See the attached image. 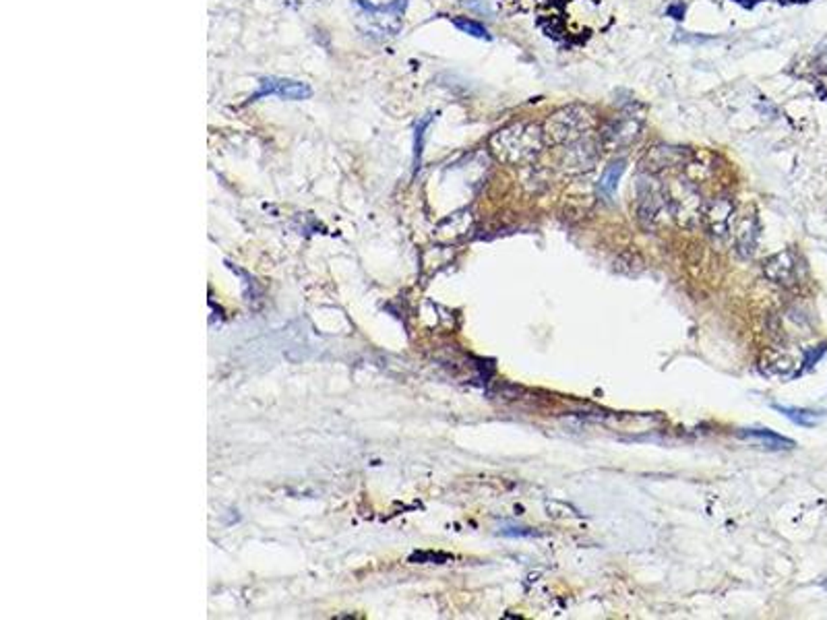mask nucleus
Masks as SVG:
<instances>
[{"label":"nucleus","mask_w":827,"mask_h":620,"mask_svg":"<svg viewBox=\"0 0 827 620\" xmlns=\"http://www.w3.org/2000/svg\"><path fill=\"white\" fill-rule=\"evenodd\" d=\"M544 129L534 122H515L491 139L496 157L511 165H530L544 149Z\"/></svg>","instance_id":"nucleus-1"},{"label":"nucleus","mask_w":827,"mask_h":620,"mask_svg":"<svg viewBox=\"0 0 827 620\" xmlns=\"http://www.w3.org/2000/svg\"><path fill=\"white\" fill-rule=\"evenodd\" d=\"M593 127V116L585 106H567L559 112H555L546 124H544V135L550 137L555 143H571L587 135V131Z\"/></svg>","instance_id":"nucleus-2"},{"label":"nucleus","mask_w":827,"mask_h":620,"mask_svg":"<svg viewBox=\"0 0 827 620\" xmlns=\"http://www.w3.org/2000/svg\"><path fill=\"white\" fill-rule=\"evenodd\" d=\"M637 213H639V222L646 228L658 226L662 218H664V213H670L668 190L662 188L658 182L650 180V176L639 178V184H637Z\"/></svg>","instance_id":"nucleus-3"},{"label":"nucleus","mask_w":827,"mask_h":620,"mask_svg":"<svg viewBox=\"0 0 827 620\" xmlns=\"http://www.w3.org/2000/svg\"><path fill=\"white\" fill-rule=\"evenodd\" d=\"M670 199V213L678 220L680 226L693 228L703 218V201L701 195L693 188L691 182H678L674 188L668 190Z\"/></svg>","instance_id":"nucleus-4"},{"label":"nucleus","mask_w":827,"mask_h":620,"mask_svg":"<svg viewBox=\"0 0 827 620\" xmlns=\"http://www.w3.org/2000/svg\"><path fill=\"white\" fill-rule=\"evenodd\" d=\"M641 133V122L635 116H623L619 120H612L610 124L604 127L602 131V145L608 152L614 149H625L637 141Z\"/></svg>","instance_id":"nucleus-5"},{"label":"nucleus","mask_w":827,"mask_h":620,"mask_svg":"<svg viewBox=\"0 0 827 620\" xmlns=\"http://www.w3.org/2000/svg\"><path fill=\"white\" fill-rule=\"evenodd\" d=\"M732 213H735V203L728 197H718L705 207L703 218H705V224L714 238H718V240L728 238L730 226H732Z\"/></svg>","instance_id":"nucleus-6"},{"label":"nucleus","mask_w":827,"mask_h":620,"mask_svg":"<svg viewBox=\"0 0 827 620\" xmlns=\"http://www.w3.org/2000/svg\"><path fill=\"white\" fill-rule=\"evenodd\" d=\"M261 93H265V95L273 93V95H277L281 99H288V101H302V99H309L313 95V89H311V85H306L302 81L269 77L261 81ZM261 93H256L254 97H259Z\"/></svg>","instance_id":"nucleus-7"},{"label":"nucleus","mask_w":827,"mask_h":620,"mask_svg":"<svg viewBox=\"0 0 827 620\" xmlns=\"http://www.w3.org/2000/svg\"><path fill=\"white\" fill-rule=\"evenodd\" d=\"M596 157H598V152H596L593 143L581 137L578 141L567 143V149L561 157V165H563V170L575 174V172L589 170L596 163Z\"/></svg>","instance_id":"nucleus-8"},{"label":"nucleus","mask_w":827,"mask_h":620,"mask_svg":"<svg viewBox=\"0 0 827 620\" xmlns=\"http://www.w3.org/2000/svg\"><path fill=\"white\" fill-rule=\"evenodd\" d=\"M763 275L778 286H792L796 282V261L790 250L778 252L763 263Z\"/></svg>","instance_id":"nucleus-9"},{"label":"nucleus","mask_w":827,"mask_h":620,"mask_svg":"<svg viewBox=\"0 0 827 620\" xmlns=\"http://www.w3.org/2000/svg\"><path fill=\"white\" fill-rule=\"evenodd\" d=\"M689 157V152L685 147H672V145H658L650 154L646 155L644 165L646 170L658 174L664 170H672L676 165H682Z\"/></svg>","instance_id":"nucleus-10"},{"label":"nucleus","mask_w":827,"mask_h":620,"mask_svg":"<svg viewBox=\"0 0 827 620\" xmlns=\"http://www.w3.org/2000/svg\"><path fill=\"white\" fill-rule=\"evenodd\" d=\"M741 439L748 441V443H755L757 447L767 449V451H786V449L794 447L792 441H788V439H784V437H780V434H776L771 430H761V428L743 430Z\"/></svg>","instance_id":"nucleus-11"},{"label":"nucleus","mask_w":827,"mask_h":620,"mask_svg":"<svg viewBox=\"0 0 827 620\" xmlns=\"http://www.w3.org/2000/svg\"><path fill=\"white\" fill-rule=\"evenodd\" d=\"M735 238H737V250L748 256L755 250V242H757V224L753 215H744L739 220L737 228H735Z\"/></svg>","instance_id":"nucleus-12"},{"label":"nucleus","mask_w":827,"mask_h":620,"mask_svg":"<svg viewBox=\"0 0 827 620\" xmlns=\"http://www.w3.org/2000/svg\"><path fill=\"white\" fill-rule=\"evenodd\" d=\"M625 168H627V165H625V159H616V161L608 163L606 170L602 172L600 182H598V190H600L606 199H610V197L616 193L619 182H621V178H623V174H625Z\"/></svg>","instance_id":"nucleus-13"},{"label":"nucleus","mask_w":827,"mask_h":620,"mask_svg":"<svg viewBox=\"0 0 827 620\" xmlns=\"http://www.w3.org/2000/svg\"><path fill=\"white\" fill-rule=\"evenodd\" d=\"M780 414H784L788 420H792L799 426H807L813 428L821 422V414L819 411H811V409H801V407H786V405H773Z\"/></svg>","instance_id":"nucleus-14"},{"label":"nucleus","mask_w":827,"mask_h":620,"mask_svg":"<svg viewBox=\"0 0 827 620\" xmlns=\"http://www.w3.org/2000/svg\"><path fill=\"white\" fill-rule=\"evenodd\" d=\"M453 25H455L457 29H461L464 33H468V35L491 40V35H489L486 27H484V25H480L478 21H472V19H466V17H457V19H453Z\"/></svg>","instance_id":"nucleus-15"},{"label":"nucleus","mask_w":827,"mask_h":620,"mask_svg":"<svg viewBox=\"0 0 827 620\" xmlns=\"http://www.w3.org/2000/svg\"><path fill=\"white\" fill-rule=\"evenodd\" d=\"M546 511H548V517H552V519H579L581 517L578 509H573L571 505H565V503H557V500L548 503Z\"/></svg>","instance_id":"nucleus-16"}]
</instances>
